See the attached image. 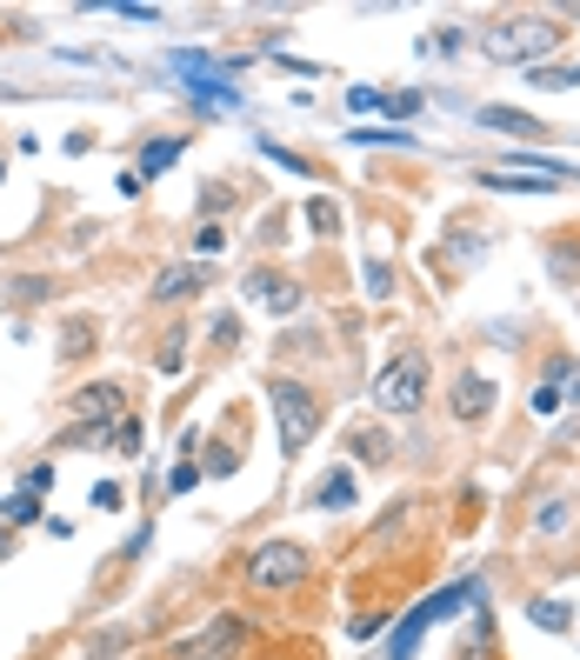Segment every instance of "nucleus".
I'll return each instance as SVG.
<instances>
[{
  "label": "nucleus",
  "mask_w": 580,
  "mask_h": 660,
  "mask_svg": "<svg viewBox=\"0 0 580 660\" xmlns=\"http://www.w3.org/2000/svg\"><path fill=\"white\" fill-rule=\"evenodd\" d=\"M194 254H200V260H221V254H227V228H221V220L194 234Z\"/></svg>",
  "instance_id": "obj_14"
},
{
  "label": "nucleus",
  "mask_w": 580,
  "mask_h": 660,
  "mask_svg": "<svg viewBox=\"0 0 580 660\" xmlns=\"http://www.w3.org/2000/svg\"><path fill=\"white\" fill-rule=\"evenodd\" d=\"M354 454L360 461H387V440L381 433H354Z\"/></svg>",
  "instance_id": "obj_19"
},
{
  "label": "nucleus",
  "mask_w": 580,
  "mask_h": 660,
  "mask_svg": "<svg viewBox=\"0 0 580 660\" xmlns=\"http://www.w3.org/2000/svg\"><path fill=\"white\" fill-rule=\"evenodd\" d=\"M40 487H54V467H27V480H21V493H40Z\"/></svg>",
  "instance_id": "obj_24"
},
{
  "label": "nucleus",
  "mask_w": 580,
  "mask_h": 660,
  "mask_svg": "<svg viewBox=\"0 0 580 660\" xmlns=\"http://www.w3.org/2000/svg\"><path fill=\"white\" fill-rule=\"evenodd\" d=\"M121 501H127V493H121V487H114V480H100V487H94V508H100V514H114V508H121Z\"/></svg>",
  "instance_id": "obj_22"
},
{
  "label": "nucleus",
  "mask_w": 580,
  "mask_h": 660,
  "mask_svg": "<svg viewBox=\"0 0 580 660\" xmlns=\"http://www.w3.org/2000/svg\"><path fill=\"white\" fill-rule=\"evenodd\" d=\"M567 521H573V514H567V501H554V508H547V514H541V521H534V534H560V527H567Z\"/></svg>",
  "instance_id": "obj_21"
},
{
  "label": "nucleus",
  "mask_w": 580,
  "mask_h": 660,
  "mask_svg": "<svg viewBox=\"0 0 580 660\" xmlns=\"http://www.w3.org/2000/svg\"><path fill=\"white\" fill-rule=\"evenodd\" d=\"M247 294L268 307V314H294V307H300V288H294V281H274V273H254Z\"/></svg>",
  "instance_id": "obj_10"
},
{
  "label": "nucleus",
  "mask_w": 580,
  "mask_h": 660,
  "mask_svg": "<svg viewBox=\"0 0 580 660\" xmlns=\"http://www.w3.org/2000/svg\"><path fill=\"white\" fill-rule=\"evenodd\" d=\"M114 448H121V454L140 448V420H121V427H114Z\"/></svg>",
  "instance_id": "obj_23"
},
{
  "label": "nucleus",
  "mask_w": 580,
  "mask_h": 660,
  "mask_svg": "<svg viewBox=\"0 0 580 660\" xmlns=\"http://www.w3.org/2000/svg\"><path fill=\"white\" fill-rule=\"evenodd\" d=\"M307 220H313V228H321V234H334V228H341V213H334L328 200H307Z\"/></svg>",
  "instance_id": "obj_20"
},
{
  "label": "nucleus",
  "mask_w": 580,
  "mask_h": 660,
  "mask_svg": "<svg viewBox=\"0 0 580 660\" xmlns=\"http://www.w3.org/2000/svg\"><path fill=\"white\" fill-rule=\"evenodd\" d=\"M74 414H81V420H100V414H121V388H81V394H74Z\"/></svg>",
  "instance_id": "obj_12"
},
{
  "label": "nucleus",
  "mask_w": 580,
  "mask_h": 660,
  "mask_svg": "<svg viewBox=\"0 0 580 660\" xmlns=\"http://www.w3.org/2000/svg\"><path fill=\"white\" fill-rule=\"evenodd\" d=\"M168 68H174V74H187V87H194V94H214L221 107H234V100H240V87L227 81V68H214L207 53H174Z\"/></svg>",
  "instance_id": "obj_7"
},
{
  "label": "nucleus",
  "mask_w": 580,
  "mask_h": 660,
  "mask_svg": "<svg viewBox=\"0 0 580 660\" xmlns=\"http://www.w3.org/2000/svg\"><path fill=\"white\" fill-rule=\"evenodd\" d=\"M321 501H328V508H347V501H354V480H347V474H328V487H321Z\"/></svg>",
  "instance_id": "obj_15"
},
{
  "label": "nucleus",
  "mask_w": 580,
  "mask_h": 660,
  "mask_svg": "<svg viewBox=\"0 0 580 660\" xmlns=\"http://www.w3.org/2000/svg\"><path fill=\"white\" fill-rule=\"evenodd\" d=\"M488 401H494V380L488 374H460L454 380V420H481Z\"/></svg>",
  "instance_id": "obj_8"
},
{
  "label": "nucleus",
  "mask_w": 580,
  "mask_h": 660,
  "mask_svg": "<svg viewBox=\"0 0 580 660\" xmlns=\"http://www.w3.org/2000/svg\"><path fill=\"white\" fill-rule=\"evenodd\" d=\"M268 407L281 420V454H300L313 433H321V401H313L307 388H294V380H274L268 388Z\"/></svg>",
  "instance_id": "obj_4"
},
{
  "label": "nucleus",
  "mask_w": 580,
  "mask_h": 660,
  "mask_svg": "<svg viewBox=\"0 0 580 660\" xmlns=\"http://www.w3.org/2000/svg\"><path fill=\"white\" fill-rule=\"evenodd\" d=\"M534 87H580V68H541Z\"/></svg>",
  "instance_id": "obj_18"
},
{
  "label": "nucleus",
  "mask_w": 580,
  "mask_h": 660,
  "mask_svg": "<svg viewBox=\"0 0 580 660\" xmlns=\"http://www.w3.org/2000/svg\"><path fill=\"white\" fill-rule=\"evenodd\" d=\"M247 580H254V587H268V594H281V587L307 580V547H294V540H268V547H254V554H247Z\"/></svg>",
  "instance_id": "obj_5"
},
{
  "label": "nucleus",
  "mask_w": 580,
  "mask_h": 660,
  "mask_svg": "<svg viewBox=\"0 0 580 660\" xmlns=\"http://www.w3.org/2000/svg\"><path fill=\"white\" fill-rule=\"evenodd\" d=\"M174 160H181V140H147V147H140V181H147V174H168Z\"/></svg>",
  "instance_id": "obj_13"
},
{
  "label": "nucleus",
  "mask_w": 580,
  "mask_h": 660,
  "mask_svg": "<svg viewBox=\"0 0 580 660\" xmlns=\"http://www.w3.org/2000/svg\"><path fill=\"white\" fill-rule=\"evenodd\" d=\"M454 608H488V587L481 580H454V587H441L434 600H420V608L400 621V634H394V647H387V660H414V647H420V634L428 627H441Z\"/></svg>",
  "instance_id": "obj_2"
},
{
  "label": "nucleus",
  "mask_w": 580,
  "mask_h": 660,
  "mask_svg": "<svg viewBox=\"0 0 580 660\" xmlns=\"http://www.w3.org/2000/svg\"><path fill=\"white\" fill-rule=\"evenodd\" d=\"M207 288V267L194 260V267H168L161 273V281H153V294H161V301H187V294H200Z\"/></svg>",
  "instance_id": "obj_11"
},
{
  "label": "nucleus",
  "mask_w": 580,
  "mask_h": 660,
  "mask_svg": "<svg viewBox=\"0 0 580 660\" xmlns=\"http://www.w3.org/2000/svg\"><path fill=\"white\" fill-rule=\"evenodd\" d=\"M534 621H541L547 634H567V608H560V600H541V608H534Z\"/></svg>",
  "instance_id": "obj_17"
},
{
  "label": "nucleus",
  "mask_w": 580,
  "mask_h": 660,
  "mask_svg": "<svg viewBox=\"0 0 580 660\" xmlns=\"http://www.w3.org/2000/svg\"><path fill=\"white\" fill-rule=\"evenodd\" d=\"M8 521H14V527L40 521V501H34V493H14V501H8Z\"/></svg>",
  "instance_id": "obj_16"
},
{
  "label": "nucleus",
  "mask_w": 580,
  "mask_h": 660,
  "mask_svg": "<svg viewBox=\"0 0 580 660\" xmlns=\"http://www.w3.org/2000/svg\"><path fill=\"white\" fill-rule=\"evenodd\" d=\"M420 401H428V360L407 347V354H394V360L374 374V407H381V414H414Z\"/></svg>",
  "instance_id": "obj_3"
},
{
  "label": "nucleus",
  "mask_w": 580,
  "mask_h": 660,
  "mask_svg": "<svg viewBox=\"0 0 580 660\" xmlns=\"http://www.w3.org/2000/svg\"><path fill=\"white\" fill-rule=\"evenodd\" d=\"M527 407H534V414H554V407H560V388H541V394L527 401Z\"/></svg>",
  "instance_id": "obj_25"
},
{
  "label": "nucleus",
  "mask_w": 580,
  "mask_h": 660,
  "mask_svg": "<svg viewBox=\"0 0 580 660\" xmlns=\"http://www.w3.org/2000/svg\"><path fill=\"white\" fill-rule=\"evenodd\" d=\"M240 647H247V621H240V614H214L194 640L174 647V660H234Z\"/></svg>",
  "instance_id": "obj_6"
},
{
  "label": "nucleus",
  "mask_w": 580,
  "mask_h": 660,
  "mask_svg": "<svg viewBox=\"0 0 580 660\" xmlns=\"http://www.w3.org/2000/svg\"><path fill=\"white\" fill-rule=\"evenodd\" d=\"M481 127H494V134H514V140H541V134H547L534 114H520V107H481Z\"/></svg>",
  "instance_id": "obj_9"
},
{
  "label": "nucleus",
  "mask_w": 580,
  "mask_h": 660,
  "mask_svg": "<svg viewBox=\"0 0 580 660\" xmlns=\"http://www.w3.org/2000/svg\"><path fill=\"white\" fill-rule=\"evenodd\" d=\"M560 47V27L547 21V14H507V21H494V27H481V53L488 61H547V53Z\"/></svg>",
  "instance_id": "obj_1"
}]
</instances>
